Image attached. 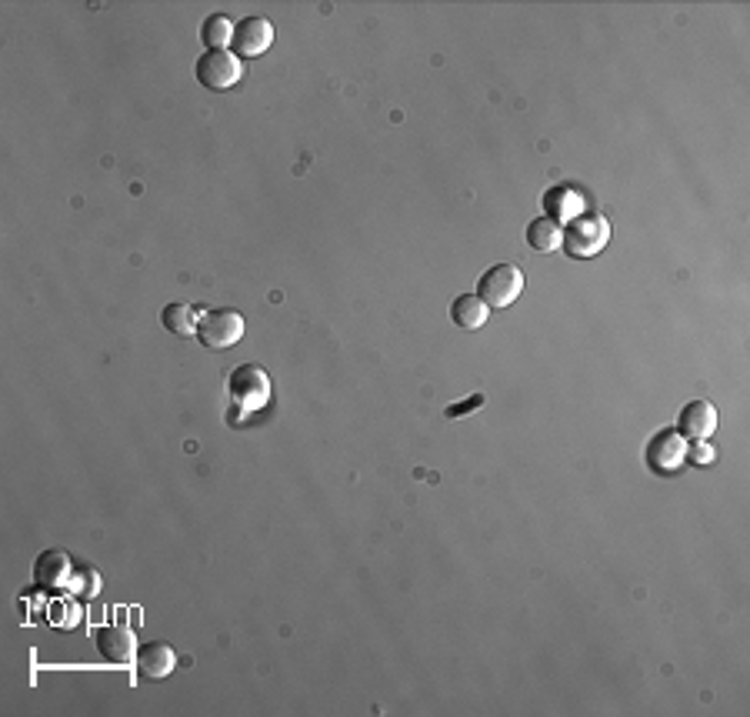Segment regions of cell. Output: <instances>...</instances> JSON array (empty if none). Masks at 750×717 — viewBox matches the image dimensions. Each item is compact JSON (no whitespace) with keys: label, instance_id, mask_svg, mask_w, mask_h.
<instances>
[{"label":"cell","instance_id":"9c48e42d","mask_svg":"<svg viewBox=\"0 0 750 717\" xmlns=\"http://www.w3.org/2000/svg\"><path fill=\"white\" fill-rule=\"evenodd\" d=\"M230 394H234L237 404H244V411H257V407L270 397V381L260 367L244 364L230 374Z\"/></svg>","mask_w":750,"mask_h":717},{"label":"cell","instance_id":"ac0fdd59","mask_svg":"<svg viewBox=\"0 0 750 717\" xmlns=\"http://www.w3.org/2000/svg\"><path fill=\"white\" fill-rule=\"evenodd\" d=\"M70 594H77V597H84V601H90V597H97V591H100V574L94 571V567H77L74 574H70Z\"/></svg>","mask_w":750,"mask_h":717},{"label":"cell","instance_id":"277c9868","mask_svg":"<svg viewBox=\"0 0 750 717\" xmlns=\"http://www.w3.org/2000/svg\"><path fill=\"white\" fill-rule=\"evenodd\" d=\"M240 337H244V317L237 311H230V307H220V311H210L200 317L197 341L204 344L207 351H227Z\"/></svg>","mask_w":750,"mask_h":717},{"label":"cell","instance_id":"8fae6325","mask_svg":"<svg viewBox=\"0 0 750 717\" xmlns=\"http://www.w3.org/2000/svg\"><path fill=\"white\" fill-rule=\"evenodd\" d=\"M70 574H74V564H70V557L64 551H57V547L44 551L34 564V577L40 587H67Z\"/></svg>","mask_w":750,"mask_h":717},{"label":"cell","instance_id":"9a60e30c","mask_svg":"<svg viewBox=\"0 0 750 717\" xmlns=\"http://www.w3.org/2000/svg\"><path fill=\"white\" fill-rule=\"evenodd\" d=\"M160 321L170 334L177 337H197V327H200V311L190 304H167L164 314H160Z\"/></svg>","mask_w":750,"mask_h":717},{"label":"cell","instance_id":"7a4b0ae2","mask_svg":"<svg viewBox=\"0 0 750 717\" xmlns=\"http://www.w3.org/2000/svg\"><path fill=\"white\" fill-rule=\"evenodd\" d=\"M477 297L484 301L490 311H504L524 294V271L517 264H494L480 274L477 281Z\"/></svg>","mask_w":750,"mask_h":717},{"label":"cell","instance_id":"ba28073f","mask_svg":"<svg viewBox=\"0 0 750 717\" xmlns=\"http://www.w3.org/2000/svg\"><path fill=\"white\" fill-rule=\"evenodd\" d=\"M137 647H140L137 637L127 624H104L97 631V651L107 664H117V667L134 664Z\"/></svg>","mask_w":750,"mask_h":717},{"label":"cell","instance_id":"52a82bcc","mask_svg":"<svg viewBox=\"0 0 750 717\" xmlns=\"http://www.w3.org/2000/svg\"><path fill=\"white\" fill-rule=\"evenodd\" d=\"M134 671L140 681H164L177 671V651L164 641H147L137 647Z\"/></svg>","mask_w":750,"mask_h":717},{"label":"cell","instance_id":"7c38bea8","mask_svg":"<svg viewBox=\"0 0 750 717\" xmlns=\"http://www.w3.org/2000/svg\"><path fill=\"white\" fill-rule=\"evenodd\" d=\"M490 317V307L480 301L477 294H460L454 304H450V321L457 327H464V331H480V327L487 324Z\"/></svg>","mask_w":750,"mask_h":717},{"label":"cell","instance_id":"30bf717a","mask_svg":"<svg viewBox=\"0 0 750 717\" xmlns=\"http://www.w3.org/2000/svg\"><path fill=\"white\" fill-rule=\"evenodd\" d=\"M680 437H690V441H707L710 434L717 431V407L710 401H690L684 411H680Z\"/></svg>","mask_w":750,"mask_h":717},{"label":"cell","instance_id":"e0dca14e","mask_svg":"<svg viewBox=\"0 0 750 717\" xmlns=\"http://www.w3.org/2000/svg\"><path fill=\"white\" fill-rule=\"evenodd\" d=\"M577 214H584V211H580V194L577 191H567V187H554V191H547V217L564 221V217H577Z\"/></svg>","mask_w":750,"mask_h":717},{"label":"cell","instance_id":"3957f363","mask_svg":"<svg viewBox=\"0 0 750 717\" xmlns=\"http://www.w3.org/2000/svg\"><path fill=\"white\" fill-rule=\"evenodd\" d=\"M197 81L207 87V91H230L244 81V61L234 51H204L197 61Z\"/></svg>","mask_w":750,"mask_h":717},{"label":"cell","instance_id":"6da1fadb","mask_svg":"<svg viewBox=\"0 0 750 717\" xmlns=\"http://www.w3.org/2000/svg\"><path fill=\"white\" fill-rule=\"evenodd\" d=\"M610 241V224L600 214H577L570 217L564 227V254L574 257V261H587V257H597L604 251V244Z\"/></svg>","mask_w":750,"mask_h":717},{"label":"cell","instance_id":"5bb4252c","mask_svg":"<svg viewBox=\"0 0 750 717\" xmlns=\"http://www.w3.org/2000/svg\"><path fill=\"white\" fill-rule=\"evenodd\" d=\"M50 621H54L57 631H74L84 621V604H80L77 594H60L54 601H47Z\"/></svg>","mask_w":750,"mask_h":717},{"label":"cell","instance_id":"d6986e66","mask_svg":"<svg viewBox=\"0 0 750 717\" xmlns=\"http://www.w3.org/2000/svg\"><path fill=\"white\" fill-rule=\"evenodd\" d=\"M477 407H484V394H474V397H467L464 404H450L444 414L450 417V421H457V417H467L470 411H477Z\"/></svg>","mask_w":750,"mask_h":717},{"label":"cell","instance_id":"2e32d148","mask_svg":"<svg viewBox=\"0 0 750 717\" xmlns=\"http://www.w3.org/2000/svg\"><path fill=\"white\" fill-rule=\"evenodd\" d=\"M200 41L207 44V51H227L234 44V24L224 14H210L200 27Z\"/></svg>","mask_w":750,"mask_h":717},{"label":"cell","instance_id":"4fadbf2b","mask_svg":"<svg viewBox=\"0 0 750 717\" xmlns=\"http://www.w3.org/2000/svg\"><path fill=\"white\" fill-rule=\"evenodd\" d=\"M527 244L540 254L560 251V244H564V224L554 221V217H537L527 227Z\"/></svg>","mask_w":750,"mask_h":717},{"label":"cell","instance_id":"ffe728a7","mask_svg":"<svg viewBox=\"0 0 750 717\" xmlns=\"http://www.w3.org/2000/svg\"><path fill=\"white\" fill-rule=\"evenodd\" d=\"M687 457L694 464H710L714 461V451H710V444L707 441H690V447H687Z\"/></svg>","mask_w":750,"mask_h":717},{"label":"cell","instance_id":"5b68a950","mask_svg":"<svg viewBox=\"0 0 750 717\" xmlns=\"http://www.w3.org/2000/svg\"><path fill=\"white\" fill-rule=\"evenodd\" d=\"M684 461H687V441L674 427L654 434V441L647 444V464L654 474H677Z\"/></svg>","mask_w":750,"mask_h":717},{"label":"cell","instance_id":"8992f818","mask_svg":"<svg viewBox=\"0 0 750 717\" xmlns=\"http://www.w3.org/2000/svg\"><path fill=\"white\" fill-rule=\"evenodd\" d=\"M274 44V24L267 17H244L240 24H234V54L240 61H250V57H260L267 47Z\"/></svg>","mask_w":750,"mask_h":717}]
</instances>
